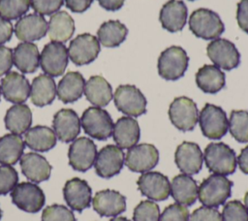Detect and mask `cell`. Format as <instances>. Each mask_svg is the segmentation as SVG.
I'll return each mask as SVG.
<instances>
[{
  "label": "cell",
  "instance_id": "cell-1",
  "mask_svg": "<svg viewBox=\"0 0 248 221\" xmlns=\"http://www.w3.org/2000/svg\"><path fill=\"white\" fill-rule=\"evenodd\" d=\"M203 160L207 169L213 174L228 175L236 170L235 152L224 142L208 143L204 149Z\"/></svg>",
  "mask_w": 248,
  "mask_h": 221
},
{
  "label": "cell",
  "instance_id": "cell-2",
  "mask_svg": "<svg viewBox=\"0 0 248 221\" xmlns=\"http://www.w3.org/2000/svg\"><path fill=\"white\" fill-rule=\"evenodd\" d=\"M232 186V182L226 175L210 174L199 186L198 198L203 205L218 207L231 196Z\"/></svg>",
  "mask_w": 248,
  "mask_h": 221
},
{
  "label": "cell",
  "instance_id": "cell-3",
  "mask_svg": "<svg viewBox=\"0 0 248 221\" xmlns=\"http://www.w3.org/2000/svg\"><path fill=\"white\" fill-rule=\"evenodd\" d=\"M189 28L198 38L214 40L224 32L225 25L217 13L209 9L201 8L190 15Z\"/></svg>",
  "mask_w": 248,
  "mask_h": 221
},
{
  "label": "cell",
  "instance_id": "cell-4",
  "mask_svg": "<svg viewBox=\"0 0 248 221\" xmlns=\"http://www.w3.org/2000/svg\"><path fill=\"white\" fill-rule=\"evenodd\" d=\"M189 57L178 46H171L163 50L158 58L157 68L160 77L167 80H176L186 72Z\"/></svg>",
  "mask_w": 248,
  "mask_h": 221
},
{
  "label": "cell",
  "instance_id": "cell-5",
  "mask_svg": "<svg viewBox=\"0 0 248 221\" xmlns=\"http://www.w3.org/2000/svg\"><path fill=\"white\" fill-rule=\"evenodd\" d=\"M80 125L85 134L93 139L104 141L112 135L114 124L107 110L99 107H89L81 115Z\"/></svg>",
  "mask_w": 248,
  "mask_h": 221
},
{
  "label": "cell",
  "instance_id": "cell-6",
  "mask_svg": "<svg viewBox=\"0 0 248 221\" xmlns=\"http://www.w3.org/2000/svg\"><path fill=\"white\" fill-rule=\"evenodd\" d=\"M199 123L204 137L219 140L229 129V120L223 109L212 104H205L199 114Z\"/></svg>",
  "mask_w": 248,
  "mask_h": 221
},
{
  "label": "cell",
  "instance_id": "cell-7",
  "mask_svg": "<svg viewBox=\"0 0 248 221\" xmlns=\"http://www.w3.org/2000/svg\"><path fill=\"white\" fill-rule=\"evenodd\" d=\"M113 98L117 110L128 116L137 117L146 112V99L135 85H119L114 92Z\"/></svg>",
  "mask_w": 248,
  "mask_h": 221
},
{
  "label": "cell",
  "instance_id": "cell-8",
  "mask_svg": "<svg viewBox=\"0 0 248 221\" xmlns=\"http://www.w3.org/2000/svg\"><path fill=\"white\" fill-rule=\"evenodd\" d=\"M170 122L180 131L193 130L199 120V110L196 103L185 96L175 98L169 108Z\"/></svg>",
  "mask_w": 248,
  "mask_h": 221
},
{
  "label": "cell",
  "instance_id": "cell-9",
  "mask_svg": "<svg viewBox=\"0 0 248 221\" xmlns=\"http://www.w3.org/2000/svg\"><path fill=\"white\" fill-rule=\"evenodd\" d=\"M11 198L14 205L29 213H36L41 210L46 202L43 190L32 182H20L16 184L11 191Z\"/></svg>",
  "mask_w": 248,
  "mask_h": 221
},
{
  "label": "cell",
  "instance_id": "cell-10",
  "mask_svg": "<svg viewBox=\"0 0 248 221\" xmlns=\"http://www.w3.org/2000/svg\"><path fill=\"white\" fill-rule=\"evenodd\" d=\"M209 59L218 67L227 71L239 65L240 54L233 43L227 39L217 38L212 40L206 47Z\"/></svg>",
  "mask_w": 248,
  "mask_h": 221
},
{
  "label": "cell",
  "instance_id": "cell-11",
  "mask_svg": "<svg viewBox=\"0 0 248 221\" xmlns=\"http://www.w3.org/2000/svg\"><path fill=\"white\" fill-rule=\"evenodd\" d=\"M100 50L101 47L98 39L89 33H83L71 41L68 55L74 64L81 66L94 61Z\"/></svg>",
  "mask_w": 248,
  "mask_h": 221
},
{
  "label": "cell",
  "instance_id": "cell-12",
  "mask_svg": "<svg viewBox=\"0 0 248 221\" xmlns=\"http://www.w3.org/2000/svg\"><path fill=\"white\" fill-rule=\"evenodd\" d=\"M159 162V151L150 143H140L130 147L125 156V165L135 173H146Z\"/></svg>",
  "mask_w": 248,
  "mask_h": 221
},
{
  "label": "cell",
  "instance_id": "cell-13",
  "mask_svg": "<svg viewBox=\"0 0 248 221\" xmlns=\"http://www.w3.org/2000/svg\"><path fill=\"white\" fill-rule=\"evenodd\" d=\"M68 49L62 43L46 44L40 54V65L46 75L61 76L68 65Z\"/></svg>",
  "mask_w": 248,
  "mask_h": 221
},
{
  "label": "cell",
  "instance_id": "cell-14",
  "mask_svg": "<svg viewBox=\"0 0 248 221\" xmlns=\"http://www.w3.org/2000/svg\"><path fill=\"white\" fill-rule=\"evenodd\" d=\"M97 147L92 140L86 137H80L71 143L68 151L70 166L78 172L89 170L96 159Z\"/></svg>",
  "mask_w": 248,
  "mask_h": 221
},
{
  "label": "cell",
  "instance_id": "cell-15",
  "mask_svg": "<svg viewBox=\"0 0 248 221\" xmlns=\"http://www.w3.org/2000/svg\"><path fill=\"white\" fill-rule=\"evenodd\" d=\"M124 160V152L119 146L108 144L97 153L94 162L95 172L101 177H112L120 173Z\"/></svg>",
  "mask_w": 248,
  "mask_h": 221
},
{
  "label": "cell",
  "instance_id": "cell-16",
  "mask_svg": "<svg viewBox=\"0 0 248 221\" xmlns=\"http://www.w3.org/2000/svg\"><path fill=\"white\" fill-rule=\"evenodd\" d=\"M137 184L140 193L151 201H164L170 194L168 177L159 172L142 173Z\"/></svg>",
  "mask_w": 248,
  "mask_h": 221
},
{
  "label": "cell",
  "instance_id": "cell-17",
  "mask_svg": "<svg viewBox=\"0 0 248 221\" xmlns=\"http://www.w3.org/2000/svg\"><path fill=\"white\" fill-rule=\"evenodd\" d=\"M174 161L182 174L192 175L201 171L202 167L203 154L197 143L183 142L175 150Z\"/></svg>",
  "mask_w": 248,
  "mask_h": 221
},
{
  "label": "cell",
  "instance_id": "cell-18",
  "mask_svg": "<svg viewBox=\"0 0 248 221\" xmlns=\"http://www.w3.org/2000/svg\"><path fill=\"white\" fill-rule=\"evenodd\" d=\"M63 196L67 205L73 210L81 212L90 205L92 191L85 180L74 177L66 181L63 188Z\"/></svg>",
  "mask_w": 248,
  "mask_h": 221
},
{
  "label": "cell",
  "instance_id": "cell-19",
  "mask_svg": "<svg viewBox=\"0 0 248 221\" xmlns=\"http://www.w3.org/2000/svg\"><path fill=\"white\" fill-rule=\"evenodd\" d=\"M53 131L56 138L63 142H70L78 137L80 132V119L72 109L58 110L52 121Z\"/></svg>",
  "mask_w": 248,
  "mask_h": 221
},
{
  "label": "cell",
  "instance_id": "cell-20",
  "mask_svg": "<svg viewBox=\"0 0 248 221\" xmlns=\"http://www.w3.org/2000/svg\"><path fill=\"white\" fill-rule=\"evenodd\" d=\"M92 205L100 216H116L126 210V198L115 190H102L95 194Z\"/></svg>",
  "mask_w": 248,
  "mask_h": 221
},
{
  "label": "cell",
  "instance_id": "cell-21",
  "mask_svg": "<svg viewBox=\"0 0 248 221\" xmlns=\"http://www.w3.org/2000/svg\"><path fill=\"white\" fill-rule=\"evenodd\" d=\"M30 83L21 74L9 72L1 79V92L4 98L15 104H21L30 96Z\"/></svg>",
  "mask_w": 248,
  "mask_h": 221
},
{
  "label": "cell",
  "instance_id": "cell-22",
  "mask_svg": "<svg viewBox=\"0 0 248 221\" xmlns=\"http://www.w3.org/2000/svg\"><path fill=\"white\" fill-rule=\"evenodd\" d=\"M48 23L45 17L39 14H30L21 17L15 26V33L18 40L22 42H32L40 40L46 36Z\"/></svg>",
  "mask_w": 248,
  "mask_h": 221
},
{
  "label": "cell",
  "instance_id": "cell-23",
  "mask_svg": "<svg viewBox=\"0 0 248 221\" xmlns=\"http://www.w3.org/2000/svg\"><path fill=\"white\" fill-rule=\"evenodd\" d=\"M188 11L181 0H169L163 5L159 14L162 27L170 32L182 30L187 20Z\"/></svg>",
  "mask_w": 248,
  "mask_h": 221
},
{
  "label": "cell",
  "instance_id": "cell-24",
  "mask_svg": "<svg viewBox=\"0 0 248 221\" xmlns=\"http://www.w3.org/2000/svg\"><path fill=\"white\" fill-rule=\"evenodd\" d=\"M22 174L32 182L39 183L50 176L51 166L46 159L36 152L25 153L19 159Z\"/></svg>",
  "mask_w": 248,
  "mask_h": 221
},
{
  "label": "cell",
  "instance_id": "cell-25",
  "mask_svg": "<svg viewBox=\"0 0 248 221\" xmlns=\"http://www.w3.org/2000/svg\"><path fill=\"white\" fill-rule=\"evenodd\" d=\"M140 126L137 120L130 116H122L113 125L112 137L121 149L134 146L140 140Z\"/></svg>",
  "mask_w": 248,
  "mask_h": 221
},
{
  "label": "cell",
  "instance_id": "cell-26",
  "mask_svg": "<svg viewBox=\"0 0 248 221\" xmlns=\"http://www.w3.org/2000/svg\"><path fill=\"white\" fill-rule=\"evenodd\" d=\"M198 184L191 175L181 174L174 176L170 182V195L177 204L188 206L198 199Z\"/></svg>",
  "mask_w": 248,
  "mask_h": 221
},
{
  "label": "cell",
  "instance_id": "cell-27",
  "mask_svg": "<svg viewBox=\"0 0 248 221\" xmlns=\"http://www.w3.org/2000/svg\"><path fill=\"white\" fill-rule=\"evenodd\" d=\"M13 62L22 73H34L40 65V53L37 46L30 42L18 44L13 52Z\"/></svg>",
  "mask_w": 248,
  "mask_h": 221
},
{
  "label": "cell",
  "instance_id": "cell-28",
  "mask_svg": "<svg viewBox=\"0 0 248 221\" xmlns=\"http://www.w3.org/2000/svg\"><path fill=\"white\" fill-rule=\"evenodd\" d=\"M85 80L78 72H69L59 81L56 94L63 103H73L78 100L84 91Z\"/></svg>",
  "mask_w": 248,
  "mask_h": 221
},
{
  "label": "cell",
  "instance_id": "cell-29",
  "mask_svg": "<svg viewBox=\"0 0 248 221\" xmlns=\"http://www.w3.org/2000/svg\"><path fill=\"white\" fill-rule=\"evenodd\" d=\"M75 32V22L65 11L54 13L48 21L47 33L51 42L65 43Z\"/></svg>",
  "mask_w": 248,
  "mask_h": 221
},
{
  "label": "cell",
  "instance_id": "cell-30",
  "mask_svg": "<svg viewBox=\"0 0 248 221\" xmlns=\"http://www.w3.org/2000/svg\"><path fill=\"white\" fill-rule=\"evenodd\" d=\"M56 96V84L48 75H39L31 84L30 98L37 107H44L53 102Z\"/></svg>",
  "mask_w": 248,
  "mask_h": 221
},
{
  "label": "cell",
  "instance_id": "cell-31",
  "mask_svg": "<svg viewBox=\"0 0 248 221\" xmlns=\"http://www.w3.org/2000/svg\"><path fill=\"white\" fill-rule=\"evenodd\" d=\"M86 99L95 107H105L112 99L110 84L101 76H92L85 82L84 91Z\"/></svg>",
  "mask_w": 248,
  "mask_h": 221
},
{
  "label": "cell",
  "instance_id": "cell-32",
  "mask_svg": "<svg viewBox=\"0 0 248 221\" xmlns=\"http://www.w3.org/2000/svg\"><path fill=\"white\" fill-rule=\"evenodd\" d=\"M225 74L215 65H203L196 73V83L205 93H217L225 86Z\"/></svg>",
  "mask_w": 248,
  "mask_h": 221
},
{
  "label": "cell",
  "instance_id": "cell-33",
  "mask_svg": "<svg viewBox=\"0 0 248 221\" xmlns=\"http://www.w3.org/2000/svg\"><path fill=\"white\" fill-rule=\"evenodd\" d=\"M24 143L34 151L45 152L56 144V136L52 129L46 126H35L25 132Z\"/></svg>",
  "mask_w": 248,
  "mask_h": 221
},
{
  "label": "cell",
  "instance_id": "cell-34",
  "mask_svg": "<svg viewBox=\"0 0 248 221\" xmlns=\"http://www.w3.org/2000/svg\"><path fill=\"white\" fill-rule=\"evenodd\" d=\"M4 121L6 128L13 134L22 135L31 126V110L27 105L16 104L7 110Z\"/></svg>",
  "mask_w": 248,
  "mask_h": 221
},
{
  "label": "cell",
  "instance_id": "cell-35",
  "mask_svg": "<svg viewBox=\"0 0 248 221\" xmlns=\"http://www.w3.org/2000/svg\"><path fill=\"white\" fill-rule=\"evenodd\" d=\"M25 143L19 135L6 134L0 138V163L15 165L23 155Z\"/></svg>",
  "mask_w": 248,
  "mask_h": 221
},
{
  "label": "cell",
  "instance_id": "cell-36",
  "mask_svg": "<svg viewBox=\"0 0 248 221\" xmlns=\"http://www.w3.org/2000/svg\"><path fill=\"white\" fill-rule=\"evenodd\" d=\"M127 34V27L119 20H108L99 27L97 39L106 47H115L125 41Z\"/></svg>",
  "mask_w": 248,
  "mask_h": 221
},
{
  "label": "cell",
  "instance_id": "cell-37",
  "mask_svg": "<svg viewBox=\"0 0 248 221\" xmlns=\"http://www.w3.org/2000/svg\"><path fill=\"white\" fill-rule=\"evenodd\" d=\"M229 130L232 138L238 142H248V111L232 110Z\"/></svg>",
  "mask_w": 248,
  "mask_h": 221
},
{
  "label": "cell",
  "instance_id": "cell-38",
  "mask_svg": "<svg viewBox=\"0 0 248 221\" xmlns=\"http://www.w3.org/2000/svg\"><path fill=\"white\" fill-rule=\"evenodd\" d=\"M31 0H0V16L11 20L22 16L29 10Z\"/></svg>",
  "mask_w": 248,
  "mask_h": 221
},
{
  "label": "cell",
  "instance_id": "cell-39",
  "mask_svg": "<svg viewBox=\"0 0 248 221\" xmlns=\"http://www.w3.org/2000/svg\"><path fill=\"white\" fill-rule=\"evenodd\" d=\"M133 221H160L159 205L151 200L141 201L134 209Z\"/></svg>",
  "mask_w": 248,
  "mask_h": 221
},
{
  "label": "cell",
  "instance_id": "cell-40",
  "mask_svg": "<svg viewBox=\"0 0 248 221\" xmlns=\"http://www.w3.org/2000/svg\"><path fill=\"white\" fill-rule=\"evenodd\" d=\"M222 221H248V211L244 205L236 200L225 204L222 210Z\"/></svg>",
  "mask_w": 248,
  "mask_h": 221
},
{
  "label": "cell",
  "instance_id": "cell-41",
  "mask_svg": "<svg viewBox=\"0 0 248 221\" xmlns=\"http://www.w3.org/2000/svg\"><path fill=\"white\" fill-rule=\"evenodd\" d=\"M42 221H77L72 210L62 205L46 206L42 213Z\"/></svg>",
  "mask_w": 248,
  "mask_h": 221
},
{
  "label": "cell",
  "instance_id": "cell-42",
  "mask_svg": "<svg viewBox=\"0 0 248 221\" xmlns=\"http://www.w3.org/2000/svg\"><path fill=\"white\" fill-rule=\"evenodd\" d=\"M18 174L10 165L0 166V195H7L17 184Z\"/></svg>",
  "mask_w": 248,
  "mask_h": 221
},
{
  "label": "cell",
  "instance_id": "cell-43",
  "mask_svg": "<svg viewBox=\"0 0 248 221\" xmlns=\"http://www.w3.org/2000/svg\"><path fill=\"white\" fill-rule=\"evenodd\" d=\"M190 214L187 206L179 204L168 205L160 215V221H189Z\"/></svg>",
  "mask_w": 248,
  "mask_h": 221
},
{
  "label": "cell",
  "instance_id": "cell-44",
  "mask_svg": "<svg viewBox=\"0 0 248 221\" xmlns=\"http://www.w3.org/2000/svg\"><path fill=\"white\" fill-rule=\"evenodd\" d=\"M64 4V0H31L32 9L41 16L56 13Z\"/></svg>",
  "mask_w": 248,
  "mask_h": 221
},
{
  "label": "cell",
  "instance_id": "cell-45",
  "mask_svg": "<svg viewBox=\"0 0 248 221\" xmlns=\"http://www.w3.org/2000/svg\"><path fill=\"white\" fill-rule=\"evenodd\" d=\"M190 221H222V216L216 208L202 205L192 212Z\"/></svg>",
  "mask_w": 248,
  "mask_h": 221
},
{
  "label": "cell",
  "instance_id": "cell-46",
  "mask_svg": "<svg viewBox=\"0 0 248 221\" xmlns=\"http://www.w3.org/2000/svg\"><path fill=\"white\" fill-rule=\"evenodd\" d=\"M236 20L239 28L248 33V0H240L237 3Z\"/></svg>",
  "mask_w": 248,
  "mask_h": 221
},
{
  "label": "cell",
  "instance_id": "cell-47",
  "mask_svg": "<svg viewBox=\"0 0 248 221\" xmlns=\"http://www.w3.org/2000/svg\"><path fill=\"white\" fill-rule=\"evenodd\" d=\"M13 51L11 48L0 46V77L9 73L13 65Z\"/></svg>",
  "mask_w": 248,
  "mask_h": 221
},
{
  "label": "cell",
  "instance_id": "cell-48",
  "mask_svg": "<svg viewBox=\"0 0 248 221\" xmlns=\"http://www.w3.org/2000/svg\"><path fill=\"white\" fill-rule=\"evenodd\" d=\"M93 0H65L66 7L74 13H83L92 4Z\"/></svg>",
  "mask_w": 248,
  "mask_h": 221
},
{
  "label": "cell",
  "instance_id": "cell-49",
  "mask_svg": "<svg viewBox=\"0 0 248 221\" xmlns=\"http://www.w3.org/2000/svg\"><path fill=\"white\" fill-rule=\"evenodd\" d=\"M13 34V25L10 20L0 16V45L8 42Z\"/></svg>",
  "mask_w": 248,
  "mask_h": 221
},
{
  "label": "cell",
  "instance_id": "cell-50",
  "mask_svg": "<svg viewBox=\"0 0 248 221\" xmlns=\"http://www.w3.org/2000/svg\"><path fill=\"white\" fill-rule=\"evenodd\" d=\"M239 169L245 174H248V145L241 149L240 154L236 158Z\"/></svg>",
  "mask_w": 248,
  "mask_h": 221
},
{
  "label": "cell",
  "instance_id": "cell-51",
  "mask_svg": "<svg viewBox=\"0 0 248 221\" xmlns=\"http://www.w3.org/2000/svg\"><path fill=\"white\" fill-rule=\"evenodd\" d=\"M102 8L107 11H117L119 10L125 0H97Z\"/></svg>",
  "mask_w": 248,
  "mask_h": 221
},
{
  "label": "cell",
  "instance_id": "cell-52",
  "mask_svg": "<svg viewBox=\"0 0 248 221\" xmlns=\"http://www.w3.org/2000/svg\"><path fill=\"white\" fill-rule=\"evenodd\" d=\"M109 221H130L129 219H127L126 217H122V216H118V217H114L112 219H110Z\"/></svg>",
  "mask_w": 248,
  "mask_h": 221
},
{
  "label": "cell",
  "instance_id": "cell-53",
  "mask_svg": "<svg viewBox=\"0 0 248 221\" xmlns=\"http://www.w3.org/2000/svg\"><path fill=\"white\" fill-rule=\"evenodd\" d=\"M244 206L246 207V209L248 211V191L246 192V194L244 196Z\"/></svg>",
  "mask_w": 248,
  "mask_h": 221
},
{
  "label": "cell",
  "instance_id": "cell-54",
  "mask_svg": "<svg viewBox=\"0 0 248 221\" xmlns=\"http://www.w3.org/2000/svg\"><path fill=\"white\" fill-rule=\"evenodd\" d=\"M1 217H2V210H1V208H0V219H1Z\"/></svg>",
  "mask_w": 248,
  "mask_h": 221
},
{
  "label": "cell",
  "instance_id": "cell-55",
  "mask_svg": "<svg viewBox=\"0 0 248 221\" xmlns=\"http://www.w3.org/2000/svg\"><path fill=\"white\" fill-rule=\"evenodd\" d=\"M1 93H2V92H1V87H0V98H1Z\"/></svg>",
  "mask_w": 248,
  "mask_h": 221
},
{
  "label": "cell",
  "instance_id": "cell-56",
  "mask_svg": "<svg viewBox=\"0 0 248 221\" xmlns=\"http://www.w3.org/2000/svg\"><path fill=\"white\" fill-rule=\"evenodd\" d=\"M189 1H194V0H189Z\"/></svg>",
  "mask_w": 248,
  "mask_h": 221
}]
</instances>
